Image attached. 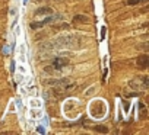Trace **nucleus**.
<instances>
[{
	"label": "nucleus",
	"instance_id": "nucleus-1",
	"mask_svg": "<svg viewBox=\"0 0 149 135\" xmlns=\"http://www.w3.org/2000/svg\"><path fill=\"white\" fill-rule=\"evenodd\" d=\"M136 65H137V69H140V70L148 69V67H149V57H148L146 54L139 55L137 60H136Z\"/></svg>",
	"mask_w": 149,
	"mask_h": 135
},
{
	"label": "nucleus",
	"instance_id": "nucleus-2",
	"mask_svg": "<svg viewBox=\"0 0 149 135\" xmlns=\"http://www.w3.org/2000/svg\"><path fill=\"white\" fill-rule=\"evenodd\" d=\"M69 64V60L67 58H64V57H57V58H54L53 60V69H56V70H60V69H63V67H66Z\"/></svg>",
	"mask_w": 149,
	"mask_h": 135
},
{
	"label": "nucleus",
	"instance_id": "nucleus-3",
	"mask_svg": "<svg viewBox=\"0 0 149 135\" xmlns=\"http://www.w3.org/2000/svg\"><path fill=\"white\" fill-rule=\"evenodd\" d=\"M53 19H54V18H47V19H44V21H41V22H34V23H31V25H29V28H31L32 31H37V29H40V28H42V26L48 25Z\"/></svg>",
	"mask_w": 149,
	"mask_h": 135
},
{
	"label": "nucleus",
	"instance_id": "nucleus-4",
	"mask_svg": "<svg viewBox=\"0 0 149 135\" xmlns=\"http://www.w3.org/2000/svg\"><path fill=\"white\" fill-rule=\"evenodd\" d=\"M66 83H67L66 79H56V80H47L45 82V84H50V86H63Z\"/></svg>",
	"mask_w": 149,
	"mask_h": 135
},
{
	"label": "nucleus",
	"instance_id": "nucleus-5",
	"mask_svg": "<svg viewBox=\"0 0 149 135\" xmlns=\"http://www.w3.org/2000/svg\"><path fill=\"white\" fill-rule=\"evenodd\" d=\"M73 21L76 22V23H88L89 22V18L85 16V15H74Z\"/></svg>",
	"mask_w": 149,
	"mask_h": 135
},
{
	"label": "nucleus",
	"instance_id": "nucleus-6",
	"mask_svg": "<svg viewBox=\"0 0 149 135\" xmlns=\"http://www.w3.org/2000/svg\"><path fill=\"white\" fill-rule=\"evenodd\" d=\"M53 13V9L50 8H40L38 10H35V15L40 16V15H51Z\"/></svg>",
	"mask_w": 149,
	"mask_h": 135
},
{
	"label": "nucleus",
	"instance_id": "nucleus-7",
	"mask_svg": "<svg viewBox=\"0 0 149 135\" xmlns=\"http://www.w3.org/2000/svg\"><path fill=\"white\" fill-rule=\"evenodd\" d=\"M70 26L67 23H61V25H53V29L54 31H63V29H69Z\"/></svg>",
	"mask_w": 149,
	"mask_h": 135
},
{
	"label": "nucleus",
	"instance_id": "nucleus-8",
	"mask_svg": "<svg viewBox=\"0 0 149 135\" xmlns=\"http://www.w3.org/2000/svg\"><path fill=\"white\" fill-rule=\"evenodd\" d=\"M145 2H148V0H127V2H126V5H127V6H134V5L145 3Z\"/></svg>",
	"mask_w": 149,
	"mask_h": 135
},
{
	"label": "nucleus",
	"instance_id": "nucleus-9",
	"mask_svg": "<svg viewBox=\"0 0 149 135\" xmlns=\"http://www.w3.org/2000/svg\"><path fill=\"white\" fill-rule=\"evenodd\" d=\"M97 131H100V132H108V129L105 126H97Z\"/></svg>",
	"mask_w": 149,
	"mask_h": 135
}]
</instances>
